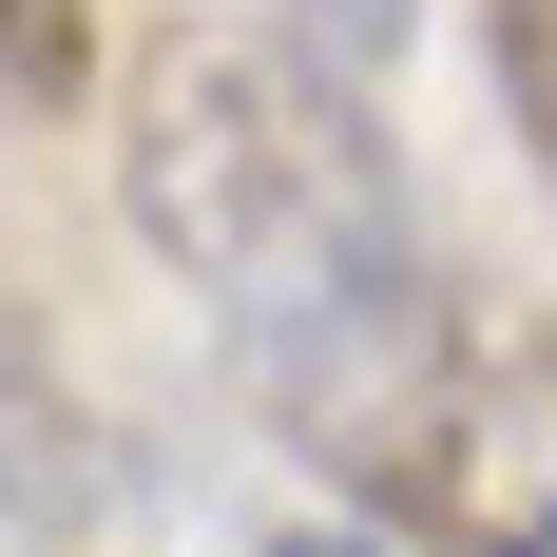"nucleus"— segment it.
Masks as SVG:
<instances>
[{"mask_svg": "<svg viewBox=\"0 0 557 557\" xmlns=\"http://www.w3.org/2000/svg\"><path fill=\"white\" fill-rule=\"evenodd\" d=\"M270 557H385V539H366V519H308V539H270Z\"/></svg>", "mask_w": 557, "mask_h": 557, "instance_id": "7", "label": "nucleus"}, {"mask_svg": "<svg viewBox=\"0 0 557 557\" xmlns=\"http://www.w3.org/2000/svg\"><path fill=\"white\" fill-rule=\"evenodd\" d=\"M97 500H115V461L77 423V385H58V346L0 327V557H77Z\"/></svg>", "mask_w": 557, "mask_h": 557, "instance_id": "3", "label": "nucleus"}, {"mask_svg": "<svg viewBox=\"0 0 557 557\" xmlns=\"http://www.w3.org/2000/svg\"><path fill=\"white\" fill-rule=\"evenodd\" d=\"M481 77H500V115H519V154L557 173V0H481Z\"/></svg>", "mask_w": 557, "mask_h": 557, "instance_id": "4", "label": "nucleus"}, {"mask_svg": "<svg viewBox=\"0 0 557 557\" xmlns=\"http://www.w3.org/2000/svg\"><path fill=\"white\" fill-rule=\"evenodd\" d=\"M250 20H288V39H308V58H346V77H385L423 0H250Z\"/></svg>", "mask_w": 557, "mask_h": 557, "instance_id": "6", "label": "nucleus"}, {"mask_svg": "<svg viewBox=\"0 0 557 557\" xmlns=\"http://www.w3.org/2000/svg\"><path fill=\"white\" fill-rule=\"evenodd\" d=\"M231 366L270 404V443L308 481H346L385 539H423V557H557V308L461 288L404 231L385 270L231 327Z\"/></svg>", "mask_w": 557, "mask_h": 557, "instance_id": "1", "label": "nucleus"}, {"mask_svg": "<svg viewBox=\"0 0 557 557\" xmlns=\"http://www.w3.org/2000/svg\"><path fill=\"white\" fill-rule=\"evenodd\" d=\"M115 212L212 327H270L308 288L385 270L423 231V193H404L366 77L308 58L288 20H154L115 77Z\"/></svg>", "mask_w": 557, "mask_h": 557, "instance_id": "2", "label": "nucleus"}, {"mask_svg": "<svg viewBox=\"0 0 557 557\" xmlns=\"http://www.w3.org/2000/svg\"><path fill=\"white\" fill-rule=\"evenodd\" d=\"M77 77H97V0H0V97L58 115Z\"/></svg>", "mask_w": 557, "mask_h": 557, "instance_id": "5", "label": "nucleus"}]
</instances>
